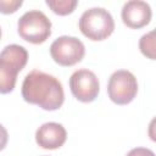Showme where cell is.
Returning <instances> with one entry per match:
<instances>
[{
  "label": "cell",
  "instance_id": "277c9868",
  "mask_svg": "<svg viewBox=\"0 0 156 156\" xmlns=\"http://www.w3.org/2000/svg\"><path fill=\"white\" fill-rule=\"evenodd\" d=\"M17 32L26 41L41 44L51 34V21L44 12L39 10H29L18 18Z\"/></svg>",
  "mask_w": 156,
  "mask_h": 156
},
{
  "label": "cell",
  "instance_id": "ba28073f",
  "mask_svg": "<svg viewBox=\"0 0 156 156\" xmlns=\"http://www.w3.org/2000/svg\"><path fill=\"white\" fill-rule=\"evenodd\" d=\"M123 23L129 28H141L149 24L152 11L150 5L143 0H129L124 2L121 11Z\"/></svg>",
  "mask_w": 156,
  "mask_h": 156
},
{
  "label": "cell",
  "instance_id": "5b68a950",
  "mask_svg": "<svg viewBox=\"0 0 156 156\" xmlns=\"http://www.w3.org/2000/svg\"><path fill=\"white\" fill-rule=\"evenodd\" d=\"M138 93V82L135 76L127 69L115 71L107 83V94L111 101L117 105L132 102Z\"/></svg>",
  "mask_w": 156,
  "mask_h": 156
},
{
  "label": "cell",
  "instance_id": "5bb4252c",
  "mask_svg": "<svg viewBox=\"0 0 156 156\" xmlns=\"http://www.w3.org/2000/svg\"><path fill=\"white\" fill-rule=\"evenodd\" d=\"M147 134H149V138L156 143V117H154L150 123H149V128H147Z\"/></svg>",
  "mask_w": 156,
  "mask_h": 156
},
{
  "label": "cell",
  "instance_id": "8992f818",
  "mask_svg": "<svg viewBox=\"0 0 156 156\" xmlns=\"http://www.w3.org/2000/svg\"><path fill=\"white\" fill-rule=\"evenodd\" d=\"M84 54V44L76 37L61 35L50 45V55L52 60L60 66H73L82 61Z\"/></svg>",
  "mask_w": 156,
  "mask_h": 156
},
{
  "label": "cell",
  "instance_id": "7c38bea8",
  "mask_svg": "<svg viewBox=\"0 0 156 156\" xmlns=\"http://www.w3.org/2000/svg\"><path fill=\"white\" fill-rule=\"evenodd\" d=\"M22 5V0H0V7L2 13L15 12Z\"/></svg>",
  "mask_w": 156,
  "mask_h": 156
},
{
  "label": "cell",
  "instance_id": "7a4b0ae2",
  "mask_svg": "<svg viewBox=\"0 0 156 156\" xmlns=\"http://www.w3.org/2000/svg\"><path fill=\"white\" fill-rule=\"evenodd\" d=\"M28 61L27 50L18 44H10L0 52V91L6 94L13 90L17 74Z\"/></svg>",
  "mask_w": 156,
  "mask_h": 156
},
{
  "label": "cell",
  "instance_id": "52a82bcc",
  "mask_svg": "<svg viewBox=\"0 0 156 156\" xmlns=\"http://www.w3.org/2000/svg\"><path fill=\"white\" fill-rule=\"evenodd\" d=\"M69 88L77 100L82 102H91L99 95L100 83L93 71L88 68H79L69 77Z\"/></svg>",
  "mask_w": 156,
  "mask_h": 156
},
{
  "label": "cell",
  "instance_id": "8fae6325",
  "mask_svg": "<svg viewBox=\"0 0 156 156\" xmlns=\"http://www.w3.org/2000/svg\"><path fill=\"white\" fill-rule=\"evenodd\" d=\"M77 0H46V5L57 15H68L77 6Z\"/></svg>",
  "mask_w": 156,
  "mask_h": 156
},
{
  "label": "cell",
  "instance_id": "3957f363",
  "mask_svg": "<svg viewBox=\"0 0 156 156\" xmlns=\"http://www.w3.org/2000/svg\"><path fill=\"white\" fill-rule=\"evenodd\" d=\"M80 32L90 40H104L115 29V21L110 11L104 7H90L85 10L78 22Z\"/></svg>",
  "mask_w": 156,
  "mask_h": 156
},
{
  "label": "cell",
  "instance_id": "9c48e42d",
  "mask_svg": "<svg viewBox=\"0 0 156 156\" xmlns=\"http://www.w3.org/2000/svg\"><path fill=\"white\" fill-rule=\"evenodd\" d=\"M67 139V132L61 123L46 122L41 124L35 132L37 144L46 150H55L61 147Z\"/></svg>",
  "mask_w": 156,
  "mask_h": 156
},
{
  "label": "cell",
  "instance_id": "6da1fadb",
  "mask_svg": "<svg viewBox=\"0 0 156 156\" xmlns=\"http://www.w3.org/2000/svg\"><path fill=\"white\" fill-rule=\"evenodd\" d=\"M22 98L24 101L38 105L43 110L55 111L65 101V93L61 82L43 71L33 69L23 79Z\"/></svg>",
  "mask_w": 156,
  "mask_h": 156
},
{
  "label": "cell",
  "instance_id": "4fadbf2b",
  "mask_svg": "<svg viewBox=\"0 0 156 156\" xmlns=\"http://www.w3.org/2000/svg\"><path fill=\"white\" fill-rule=\"evenodd\" d=\"M126 156H156V155L150 149H146V147H134V149L129 150Z\"/></svg>",
  "mask_w": 156,
  "mask_h": 156
},
{
  "label": "cell",
  "instance_id": "30bf717a",
  "mask_svg": "<svg viewBox=\"0 0 156 156\" xmlns=\"http://www.w3.org/2000/svg\"><path fill=\"white\" fill-rule=\"evenodd\" d=\"M139 50L145 57L150 60H156V28L140 37Z\"/></svg>",
  "mask_w": 156,
  "mask_h": 156
}]
</instances>
